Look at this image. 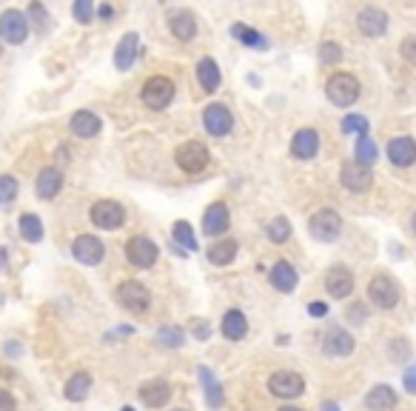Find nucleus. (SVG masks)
I'll return each mask as SVG.
<instances>
[{"label": "nucleus", "mask_w": 416, "mask_h": 411, "mask_svg": "<svg viewBox=\"0 0 416 411\" xmlns=\"http://www.w3.org/2000/svg\"><path fill=\"white\" fill-rule=\"evenodd\" d=\"M29 20L20 9H6V12H0V37L6 40L9 46H20L23 40L29 37Z\"/></svg>", "instance_id": "nucleus-4"}, {"label": "nucleus", "mask_w": 416, "mask_h": 411, "mask_svg": "<svg viewBox=\"0 0 416 411\" xmlns=\"http://www.w3.org/2000/svg\"><path fill=\"white\" fill-rule=\"evenodd\" d=\"M228 223H231V217H228V206L226 203H212L205 209V215H202V231L208 237L226 234L228 231Z\"/></svg>", "instance_id": "nucleus-16"}, {"label": "nucleus", "mask_w": 416, "mask_h": 411, "mask_svg": "<svg viewBox=\"0 0 416 411\" xmlns=\"http://www.w3.org/2000/svg\"><path fill=\"white\" fill-rule=\"evenodd\" d=\"M237 252H240L237 240H220V243H214L212 249H208V260H212L214 266H228L237 257Z\"/></svg>", "instance_id": "nucleus-31"}, {"label": "nucleus", "mask_w": 416, "mask_h": 411, "mask_svg": "<svg viewBox=\"0 0 416 411\" xmlns=\"http://www.w3.org/2000/svg\"><path fill=\"white\" fill-rule=\"evenodd\" d=\"M356 26L365 37H382L388 32V15L377 6H365L359 15H356Z\"/></svg>", "instance_id": "nucleus-13"}, {"label": "nucleus", "mask_w": 416, "mask_h": 411, "mask_svg": "<svg viewBox=\"0 0 416 411\" xmlns=\"http://www.w3.org/2000/svg\"><path fill=\"white\" fill-rule=\"evenodd\" d=\"M120 411H134V408H132V405H123V408H120Z\"/></svg>", "instance_id": "nucleus-53"}, {"label": "nucleus", "mask_w": 416, "mask_h": 411, "mask_svg": "<svg viewBox=\"0 0 416 411\" xmlns=\"http://www.w3.org/2000/svg\"><path fill=\"white\" fill-rule=\"evenodd\" d=\"M157 243L154 240H148V237H143V234H137V237H132L129 243H126V257H129V263L132 266H137V269H148V266H154L157 263Z\"/></svg>", "instance_id": "nucleus-12"}, {"label": "nucleus", "mask_w": 416, "mask_h": 411, "mask_svg": "<svg viewBox=\"0 0 416 411\" xmlns=\"http://www.w3.org/2000/svg\"><path fill=\"white\" fill-rule=\"evenodd\" d=\"M319 151V132L317 129H300L291 140V154L300 160H311Z\"/></svg>", "instance_id": "nucleus-21"}, {"label": "nucleus", "mask_w": 416, "mask_h": 411, "mask_svg": "<svg viewBox=\"0 0 416 411\" xmlns=\"http://www.w3.org/2000/svg\"><path fill=\"white\" fill-rule=\"evenodd\" d=\"M308 231L314 240L319 243H334L342 231V217L334 209H319L311 220H308Z\"/></svg>", "instance_id": "nucleus-2"}, {"label": "nucleus", "mask_w": 416, "mask_h": 411, "mask_svg": "<svg viewBox=\"0 0 416 411\" xmlns=\"http://www.w3.org/2000/svg\"><path fill=\"white\" fill-rule=\"evenodd\" d=\"M197 337H200V340L208 337V325H205V323H197Z\"/></svg>", "instance_id": "nucleus-48"}, {"label": "nucleus", "mask_w": 416, "mask_h": 411, "mask_svg": "<svg viewBox=\"0 0 416 411\" xmlns=\"http://www.w3.org/2000/svg\"><path fill=\"white\" fill-rule=\"evenodd\" d=\"M60 189H63V175H60V169L46 166L43 172L37 175L34 191H37V197H40V200H52V197H57V194H60Z\"/></svg>", "instance_id": "nucleus-24"}, {"label": "nucleus", "mask_w": 416, "mask_h": 411, "mask_svg": "<svg viewBox=\"0 0 416 411\" xmlns=\"http://www.w3.org/2000/svg\"><path fill=\"white\" fill-rule=\"evenodd\" d=\"M140 400L148 408H162V405H169V400H172V386L165 380H148V383L140 386Z\"/></svg>", "instance_id": "nucleus-23"}, {"label": "nucleus", "mask_w": 416, "mask_h": 411, "mask_svg": "<svg viewBox=\"0 0 416 411\" xmlns=\"http://www.w3.org/2000/svg\"><path fill=\"white\" fill-rule=\"evenodd\" d=\"M319 60H322L325 66H337V63L342 60V49H340L337 43H322V46H319Z\"/></svg>", "instance_id": "nucleus-41"}, {"label": "nucleus", "mask_w": 416, "mask_h": 411, "mask_svg": "<svg viewBox=\"0 0 416 411\" xmlns=\"http://www.w3.org/2000/svg\"><path fill=\"white\" fill-rule=\"evenodd\" d=\"M71 255H74V260L83 263V266H97V263H103V257H106V245H103L100 237H95V234H80V237H74V243H71Z\"/></svg>", "instance_id": "nucleus-7"}, {"label": "nucleus", "mask_w": 416, "mask_h": 411, "mask_svg": "<svg viewBox=\"0 0 416 411\" xmlns=\"http://www.w3.org/2000/svg\"><path fill=\"white\" fill-rule=\"evenodd\" d=\"M413 234H416V215H413Z\"/></svg>", "instance_id": "nucleus-54"}, {"label": "nucleus", "mask_w": 416, "mask_h": 411, "mask_svg": "<svg viewBox=\"0 0 416 411\" xmlns=\"http://www.w3.org/2000/svg\"><path fill=\"white\" fill-rule=\"evenodd\" d=\"M97 15H100L103 20H109V18H114V9H111V6H100V9H97Z\"/></svg>", "instance_id": "nucleus-47"}, {"label": "nucleus", "mask_w": 416, "mask_h": 411, "mask_svg": "<svg viewBox=\"0 0 416 411\" xmlns=\"http://www.w3.org/2000/svg\"><path fill=\"white\" fill-rule=\"evenodd\" d=\"M402 58L408 63H416V37H405L402 40Z\"/></svg>", "instance_id": "nucleus-43"}, {"label": "nucleus", "mask_w": 416, "mask_h": 411, "mask_svg": "<svg viewBox=\"0 0 416 411\" xmlns=\"http://www.w3.org/2000/svg\"><path fill=\"white\" fill-rule=\"evenodd\" d=\"M0 55H4V49H0Z\"/></svg>", "instance_id": "nucleus-56"}, {"label": "nucleus", "mask_w": 416, "mask_h": 411, "mask_svg": "<svg viewBox=\"0 0 416 411\" xmlns=\"http://www.w3.org/2000/svg\"><path fill=\"white\" fill-rule=\"evenodd\" d=\"M388 160L394 163V166H399V169H408V166H413L416 163V140L413 137H394L391 143H388Z\"/></svg>", "instance_id": "nucleus-19"}, {"label": "nucleus", "mask_w": 416, "mask_h": 411, "mask_svg": "<svg viewBox=\"0 0 416 411\" xmlns=\"http://www.w3.org/2000/svg\"><path fill=\"white\" fill-rule=\"evenodd\" d=\"M365 405L370 411H391L396 405V391L391 386H373L365 397Z\"/></svg>", "instance_id": "nucleus-26"}, {"label": "nucleus", "mask_w": 416, "mask_h": 411, "mask_svg": "<svg viewBox=\"0 0 416 411\" xmlns=\"http://www.w3.org/2000/svg\"><path fill=\"white\" fill-rule=\"evenodd\" d=\"M322 411H340V405H337V403H325Z\"/></svg>", "instance_id": "nucleus-51"}, {"label": "nucleus", "mask_w": 416, "mask_h": 411, "mask_svg": "<svg viewBox=\"0 0 416 411\" xmlns=\"http://www.w3.org/2000/svg\"><path fill=\"white\" fill-rule=\"evenodd\" d=\"M322 351L331 354V357H348L354 351V337L340 325H331L325 332V343H322Z\"/></svg>", "instance_id": "nucleus-17"}, {"label": "nucleus", "mask_w": 416, "mask_h": 411, "mask_svg": "<svg viewBox=\"0 0 416 411\" xmlns=\"http://www.w3.org/2000/svg\"><path fill=\"white\" fill-rule=\"evenodd\" d=\"M405 389H408L410 394H416V365H410L408 372H405Z\"/></svg>", "instance_id": "nucleus-45"}, {"label": "nucleus", "mask_w": 416, "mask_h": 411, "mask_svg": "<svg viewBox=\"0 0 416 411\" xmlns=\"http://www.w3.org/2000/svg\"><path fill=\"white\" fill-rule=\"evenodd\" d=\"M377 154H380V151H377V143H373L368 135L356 140V163H362V166L370 169L373 163H377Z\"/></svg>", "instance_id": "nucleus-36"}, {"label": "nucleus", "mask_w": 416, "mask_h": 411, "mask_svg": "<svg viewBox=\"0 0 416 411\" xmlns=\"http://www.w3.org/2000/svg\"><path fill=\"white\" fill-rule=\"evenodd\" d=\"M26 20H29V26H34L37 32H43V29L49 26V12L40 6V4H32L29 12H26Z\"/></svg>", "instance_id": "nucleus-39"}, {"label": "nucleus", "mask_w": 416, "mask_h": 411, "mask_svg": "<svg viewBox=\"0 0 416 411\" xmlns=\"http://www.w3.org/2000/svg\"><path fill=\"white\" fill-rule=\"evenodd\" d=\"M279 411H303V408H297V405H285V408H279Z\"/></svg>", "instance_id": "nucleus-52"}, {"label": "nucleus", "mask_w": 416, "mask_h": 411, "mask_svg": "<svg viewBox=\"0 0 416 411\" xmlns=\"http://www.w3.org/2000/svg\"><path fill=\"white\" fill-rule=\"evenodd\" d=\"M69 126H71V135H74V137H80V140H92V137L100 135L103 123H100V117H97L95 112L80 109V112L71 114V123H69Z\"/></svg>", "instance_id": "nucleus-14"}, {"label": "nucleus", "mask_w": 416, "mask_h": 411, "mask_svg": "<svg viewBox=\"0 0 416 411\" xmlns=\"http://www.w3.org/2000/svg\"><path fill=\"white\" fill-rule=\"evenodd\" d=\"M174 411H188V408H174Z\"/></svg>", "instance_id": "nucleus-55"}, {"label": "nucleus", "mask_w": 416, "mask_h": 411, "mask_svg": "<svg viewBox=\"0 0 416 411\" xmlns=\"http://www.w3.org/2000/svg\"><path fill=\"white\" fill-rule=\"evenodd\" d=\"M342 132H356L359 137H365L368 135V117H362V114H348L345 120H342Z\"/></svg>", "instance_id": "nucleus-40"}, {"label": "nucleus", "mask_w": 416, "mask_h": 411, "mask_svg": "<svg viewBox=\"0 0 416 411\" xmlns=\"http://www.w3.org/2000/svg\"><path fill=\"white\" fill-rule=\"evenodd\" d=\"M126 220V212H123V206L117 200H97L92 206V223L97 229H106V231H114L123 226Z\"/></svg>", "instance_id": "nucleus-9"}, {"label": "nucleus", "mask_w": 416, "mask_h": 411, "mask_svg": "<svg viewBox=\"0 0 416 411\" xmlns=\"http://www.w3.org/2000/svg\"><path fill=\"white\" fill-rule=\"evenodd\" d=\"M271 285L277 292H282V295H291L297 289V283H300V274H297V269L291 266L288 260H277L274 266H271Z\"/></svg>", "instance_id": "nucleus-20"}, {"label": "nucleus", "mask_w": 416, "mask_h": 411, "mask_svg": "<svg viewBox=\"0 0 416 411\" xmlns=\"http://www.w3.org/2000/svg\"><path fill=\"white\" fill-rule=\"evenodd\" d=\"M268 391L274 397H282V400H294L305 391V380L297 372H274L268 377Z\"/></svg>", "instance_id": "nucleus-10"}, {"label": "nucleus", "mask_w": 416, "mask_h": 411, "mask_svg": "<svg viewBox=\"0 0 416 411\" xmlns=\"http://www.w3.org/2000/svg\"><path fill=\"white\" fill-rule=\"evenodd\" d=\"M340 180H342V186H345L348 191H365V189H370L373 175H370L368 166H362V163L351 160V163H345V166H342Z\"/></svg>", "instance_id": "nucleus-15"}, {"label": "nucleus", "mask_w": 416, "mask_h": 411, "mask_svg": "<svg viewBox=\"0 0 416 411\" xmlns=\"http://www.w3.org/2000/svg\"><path fill=\"white\" fill-rule=\"evenodd\" d=\"M9 269V260H6V249H0V271Z\"/></svg>", "instance_id": "nucleus-49"}, {"label": "nucleus", "mask_w": 416, "mask_h": 411, "mask_svg": "<svg viewBox=\"0 0 416 411\" xmlns=\"http://www.w3.org/2000/svg\"><path fill=\"white\" fill-rule=\"evenodd\" d=\"M174 100V83L169 77H151L148 83L143 86V103L148 106V109H154V112H160V109H165Z\"/></svg>", "instance_id": "nucleus-8"}, {"label": "nucleus", "mask_w": 416, "mask_h": 411, "mask_svg": "<svg viewBox=\"0 0 416 411\" xmlns=\"http://www.w3.org/2000/svg\"><path fill=\"white\" fill-rule=\"evenodd\" d=\"M71 15L77 18V23H92V18H95L92 0H77V4L71 6Z\"/></svg>", "instance_id": "nucleus-42"}, {"label": "nucleus", "mask_w": 416, "mask_h": 411, "mask_svg": "<svg viewBox=\"0 0 416 411\" xmlns=\"http://www.w3.org/2000/svg\"><path fill=\"white\" fill-rule=\"evenodd\" d=\"M231 34H234L237 40H242L245 46H251V49H268V46H265V37H263L260 32H254V29H248L245 23H234V26H231Z\"/></svg>", "instance_id": "nucleus-34"}, {"label": "nucleus", "mask_w": 416, "mask_h": 411, "mask_svg": "<svg viewBox=\"0 0 416 411\" xmlns=\"http://www.w3.org/2000/svg\"><path fill=\"white\" fill-rule=\"evenodd\" d=\"M200 380H202V389H205V403L212 405L214 411H217V408H223V403H226V397H223V389H220V383L214 380V375L208 372L205 365L200 368Z\"/></svg>", "instance_id": "nucleus-30"}, {"label": "nucleus", "mask_w": 416, "mask_h": 411, "mask_svg": "<svg viewBox=\"0 0 416 411\" xmlns=\"http://www.w3.org/2000/svg\"><path fill=\"white\" fill-rule=\"evenodd\" d=\"M368 300L377 309H394L399 303V285L388 274H377L368 283Z\"/></svg>", "instance_id": "nucleus-5"}, {"label": "nucleus", "mask_w": 416, "mask_h": 411, "mask_svg": "<svg viewBox=\"0 0 416 411\" xmlns=\"http://www.w3.org/2000/svg\"><path fill=\"white\" fill-rule=\"evenodd\" d=\"M359 92H362L359 80H356L354 74H348V72H337V74L325 83V95H328V100L334 103V106H340V109L356 103V100H359Z\"/></svg>", "instance_id": "nucleus-1"}, {"label": "nucleus", "mask_w": 416, "mask_h": 411, "mask_svg": "<svg viewBox=\"0 0 416 411\" xmlns=\"http://www.w3.org/2000/svg\"><path fill=\"white\" fill-rule=\"evenodd\" d=\"M174 160H177V166H180L183 172L197 175V172H202V169L208 166V160H212V154H208V149H205L202 143L188 140V143H183V146L174 151Z\"/></svg>", "instance_id": "nucleus-6"}, {"label": "nucleus", "mask_w": 416, "mask_h": 411, "mask_svg": "<svg viewBox=\"0 0 416 411\" xmlns=\"http://www.w3.org/2000/svg\"><path fill=\"white\" fill-rule=\"evenodd\" d=\"M265 234H268V240L271 243H285L288 237H291V220L288 217H274L271 223H268V229H265Z\"/></svg>", "instance_id": "nucleus-38"}, {"label": "nucleus", "mask_w": 416, "mask_h": 411, "mask_svg": "<svg viewBox=\"0 0 416 411\" xmlns=\"http://www.w3.org/2000/svg\"><path fill=\"white\" fill-rule=\"evenodd\" d=\"M18 351H20V349L15 346V340H9V346H6V354H9V357H18Z\"/></svg>", "instance_id": "nucleus-50"}, {"label": "nucleus", "mask_w": 416, "mask_h": 411, "mask_svg": "<svg viewBox=\"0 0 416 411\" xmlns=\"http://www.w3.org/2000/svg\"><path fill=\"white\" fill-rule=\"evenodd\" d=\"M15 408H18L15 397H12L6 389H0V411H15Z\"/></svg>", "instance_id": "nucleus-44"}, {"label": "nucleus", "mask_w": 416, "mask_h": 411, "mask_svg": "<svg viewBox=\"0 0 416 411\" xmlns=\"http://www.w3.org/2000/svg\"><path fill=\"white\" fill-rule=\"evenodd\" d=\"M248 335V320H245V314L242 311H237V309H231L226 317H223V337L226 340H242Z\"/></svg>", "instance_id": "nucleus-28"}, {"label": "nucleus", "mask_w": 416, "mask_h": 411, "mask_svg": "<svg viewBox=\"0 0 416 411\" xmlns=\"http://www.w3.org/2000/svg\"><path fill=\"white\" fill-rule=\"evenodd\" d=\"M169 26H172V34L177 40H194V34H197V20L191 12H174Z\"/></svg>", "instance_id": "nucleus-29"}, {"label": "nucleus", "mask_w": 416, "mask_h": 411, "mask_svg": "<svg viewBox=\"0 0 416 411\" xmlns=\"http://www.w3.org/2000/svg\"><path fill=\"white\" fill-rule=\"evenodd\" d=\"M172 234H174V240H177L180 249H186V252H197V237H194V231H191V223L177 220L174 229H172Z\"/></svg>", "instance_id": "nucleus-35"}, {"label": "nucleus", "mask_w": 416, "mask_h": 411, "mask_svg": "<svg viewBox=\"0 0 416 411\" xmlns=\"http://www.w3.org/2000/svg\"><path fill=\"white\" fill-rule=\"evenodd\" d=\"M89 391H92V377H89L86 372L71 375V377L66 380V389H63L66 400H71V403H83V400L89 397Z\"/></svg>", "instance_id": "nucleus-27"}, {"label": "nucleus", "mask_w": 416, "mask_h": 411, "mask_svg": "<svg viewBox=\"0 0 416 411\" xmlns=\"http://www.w3.org/2000/svg\"><path fill=\"white\" fill-rule=\"evenodd\" d=\"M117 303L126 311H132V314H143L148 309V303H151V295H148V289L143 283L126 280V283L117 285Z\"/></svg>", "instance_id": "nucleus-3"}, {"label": "nucleus", "mask_w": 416, "mask_h": 411, "mask_svg": "<svg viewBox=\"0 0 416 411\" xmlns=\"http://www.w3.org/2000/svg\"><path fill=\"white\" fill-rule=\"evenodd\" d=\"M186 343V332L180 325H162L157 332V346L160 349H180Z\"/></svg>", "instance_id": "nucleus-33"}, {"label": "nucleus", "mask_w": 416, "mask_h": 411, "mask_svg": "<svg viewBox=\"0 0 416 411\" xmlns=\"http://www.w3.org/2000/svg\"><path fill=\"white\" fill-rule=\"evenodd\" d=\"M18 191H20V186L12 175H0V209H9L18 197Z\"/></svg>", "instance_id": "nucleus-37"}, {"label": "nucleus", "mask_w": 416, "mask_h": 411, "mask_svg": "<svg viewBox=\"0 0 416 411\" xmlns=\"http://www.w3.org/2000/svg\"><path fill=\"white\" fill-rule=\"evenodd\" d=\"M137 46H140V37H137V32L123 34V40L117 43V49H114V66H117L120 72H129V69L134 66Z\"/></svg>", "instance_id": "nucleus-22"}, {"label": "nucleus", "mask_w": 416, "mask_h": 411, "mask_svg": "<svg viewBox=\"0 0 416 411\" xmlns=\"http://www.w3.org/2000/svg\"><path fill=\"white\" fill-rule=\"evenodd\" d=\"M197 80L205 92H217L220 83H223V74H220V66L212 60V58H202L197 63Z\"/></svg>", "instance_id": "nucleus-25"}, {"label": "nucleus", "mask_w": 416, "mask_h": 411, "mask_svg": "<svg viewBox=\"0 0 416 411\" xmlns=\"http://www.w3.org/2000/svg\"><path fill=\"white\" fill-rule=\"evenodd\" d=\"M325 289L331 297H348L354 292V274L351 269L345 266H334V269H328V277H325Z\"/></svg>", "instance_id": "nucleus-18"}, {"label": "nucleus", "mask_w": 416, "mask_h": 411, "mask_svg": "<svg viewBox=\"0 0 416 411\" xmlns=\"http://www.w3.org/2000/svg\"><path fill=\"white\" fill-rule=\"evenodd\" d=\"M308 311H311V317H325L328 314V306L325 303H311Z\"/></svg>", "instance_id": "nucleus-46"}, {"label": "nucleus", "mask_w": 416, "mask_h": 411, "mask_svg": "<svg viewBox=\"0 0 416 411\" xmlns=\"http://www.w3.org/2000/svg\"><path fill=\"white\" fill-rule=\"evenodd\" d=\"M18 229H20V237L29 240V243H40V240H43V223H40L37 215H20Z\"/></svg>", "instance_id": "nucleus-32"}, {"label": "nucleus", "mask_w": 416, "mask_h": 411, "mask_svg": "<svg viewBox=\"0 0 416 411\" xmlns=\"http://www.w3.org/2000/svg\"><path fill=\"white\" fill-rule=\"evenodd\" d=\"M202 126L208 135L214 137H226L231 129H234V114L228 112V106L223 103H212L205 112H202Z\"/></svg>", "instance_id": "nucleus-11"}]
</instances>
